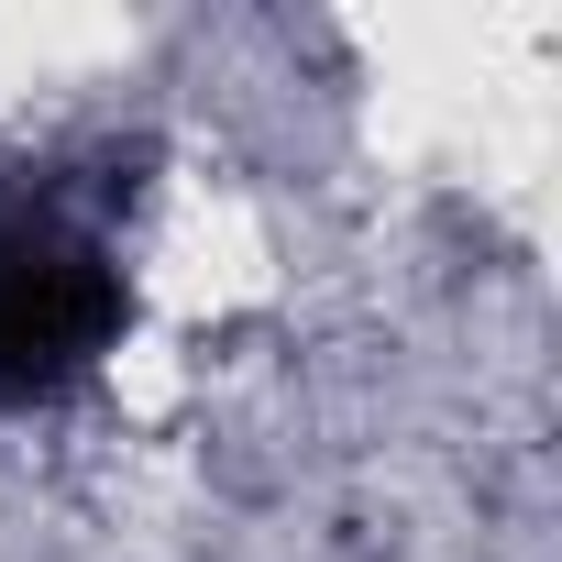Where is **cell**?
<instances>
[{"label":"cell","mask_w":562,"mask_h":562,"mask_svg":"<svg viewBox=\"0 0 562 562\" xmlns=\"http://www.w3.org/2000/svg\"><path fill=\"white\" fill-rule=\"evenodd\" d=\"M122 331V276L56 221H0V397L78 386Z\"/></svg>","instance_id":"6da1fadb"}]
</instances>
